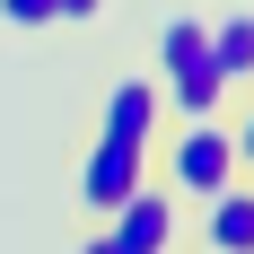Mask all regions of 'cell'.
<instances>
[{
    "mask_svg": "<svg viewBox=\"0 0 254 254\" xmlns=\"http://www.w3.org/2000/svg\"><path fill=\"white\" fill-rule=\"evenodd\" d=\"M0 26H9V35H44V26H53V0H0Z\"/></svg>",
    "mask_w": 254,
    "mask_h": 254,
    "instance_id": "9",
    "label": "cell"
},
{
    "mask_svg": "<svg viewBox=\"0 0 254 254\" xmlns=\"http://www.w3.org/2000/svg\"><path fill=\"white\" fill-rule=\"evenodd\" d=\"M202 246L219 254H254V176H228L219 193H202Z\"/></svg>",
    "mask_w": 254,
    "mask_h": 254,
    "instance_id": "6",
    "label": "cell"
},
{
    "mask_svg": "<svg viewBox=\"0 0 254 254\" xmlns=\"http://www.w3.org/2000/svg\"><path fill=\"white\" fill-rule=\"evenodd\" d=\"M149 176L167 184L184 210L202 202V193H219L228 176H246V167H237V140H228V114H167V123L149 131Z\"/></svg>",
    "mask_w": 254,
    "mask_h": 254,
    "instance_id": "1",
    "label": "cell"
},
{
    "mask_svg": "<svg viewBox=\"0 0 254 254\" xmlns=\"http://www.w3.org/2000/svg\"><path fill=\"white\" fill-rule=\"evenodd\" d=\"M228 140H237V167L254 176V79H246V88L228 97Z\"/></svg>",
    "mask_w": 254,
    "mask_h": 254,
    "instance_id": "8",
    "label": "cell"
},
{
    "mask_svg": "<svg viewBox=\"0 0 254 254\" xmlns=\"http://www.w3.org/2000/svg\"><path fill=\"white\" fill-rule=\"evenodd\" d=\"M158 123H167V88H158V70H114V79H105L97 131H123V140H149Z\"/></svg>",
    "mask_w": 254,
    "mask_h": 254,
    "instance_id": "5",
    "label": "cell"
},
{
    "mask_svg": "<svg viewBox=\"0 0 254 254\" xmlns=\"http://www.w3.org/2000/svg\"><path fill=\"white\" fill-rule=\"evenodd\" d=\"M158 88H167V114H219L228 105V70H219V53H210V9L176 0L167 18H158Z\"/></svg>",
    "mask_w": 254,
    "mask_h": 254,
    "instance_id": "2",
    "label": "cell"
},
{
    "mask_svg": "<svg viewBox=\"0 0 254 254\" xmlns=\"http://www.w3.org/2000/svg\"><path fill=\"white\" fill-rule=\"evenodd\" d=\"M210 53H219V70H228V97L254 79V0H237V9H219L210 18Z\"/></svg>",
    "mask_w": 254,
    "mask_h": 254,
    "instance_id": "7",
    "label": "cell"
},
{
    "mask_svg": "<svg viewBox=\"0 0 254 254\" xmlns=\"http://www.w3.org/2000/svg\"><path fill=\"white\" fill-rule=\"evenodd\" d=\"M88 246H97V254H167V246H184V202L158 176H140L123 202L88 228Z\"/></svg>",
    "mask_w": 254,
    "mask_h": 254,
    "instance_id": "4",
    "label": "cell"
},
{
    "mask_svg": "<svg viewBox=\"0 0 254 254\" xmlns=\"http://www.w3.org/2000/svg\"><path fill=\"white\" fill-rule=\"evenodd\" d=\"M140 176H149V140H123V131H88V140L70 149V219H79V228H97V219L123 202Z\"/></svg>",
    "mask_w": 254,
    "mask_h": 254,
    "instance_id": "3",
    "label": "cell"
}]
</instances>
